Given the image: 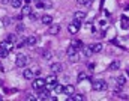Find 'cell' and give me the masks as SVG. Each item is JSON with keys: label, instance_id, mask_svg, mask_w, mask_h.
Masks as SVG:
<instances>
[{"label": "cell", "instance_id": "cell-1", "mask_svg": "<svg viewBox=\"0 0 129 101\" xmlns=\"http://www.w3.org/2000/svg\"><path fill=\"white\" fill-rule=\"evenodd\" d=\"M68 56H69V60L71 62H77L78 60V53H77V48L74 47V45H71L69 48H68Z\"/></svg>", "mask_w": 129, "mask_h": 101}, {"label": "cell", "instance_id": "cell-2", "mask_svg": "<svg viewBox=\"0 0 129 101\" xmlns=\"http://www.w3.org/2000/svg\"><path fill=\"white\" fill-rule=\"evenodd\" d=\"M107 88H108V85H107L105 80H95V82H93V89L98 91V92H99V91H105Z\"/></svg>", "mask_w": 129, "mask_h": 101}, {"label": "cell", "instance_id": "cell-3", "mask_svg": "<svg viewBox=\"0 0 129 101\" xmlns=\"http://www.w3.org/2000/svg\"><path fill=\"white\" fill-rule=\"evenodd\" d=\"M80 27H81V21H80V20H74V23H71V24L68 26V30H69L71 33H77V32L80 30Z\"/></svg>", "mask_w": 129, "mask_h": 101}, {"label": "cell", "instance_id": "cell-4", "mask_svg": "<svg viewBox=\"0 0 129 101\" xmlns=\"http://www.w3.org/2000/svg\"><path fill=\"white\" fill-rule=\"evenodd\" d=\"M45 85H47V82H45V78H36L35 82L32 83L33 89H36V91H39V89H42V88H45Z\"/></svg>", "mask_w": 129, "mask_h": 101}, {"label": "cell", "instance_id": "cell-5", "mask_svg": "<svg viewBox=\"0 0 129 101\" xmlns=\"http://www.w3.org/2000/svg\"><path fill=\"white\" fill-rule=\"evenodd\" d=\"M15 64H17V67H18V68H24V67H26V64H27V56H24V54L17 56Z\"/></svg>", "mask_w": 129, "mask_h": 101}, {"label": "cell", "instance_id": "cell-6", "mask_svg": "<svg viewBox=\"0 0 129 101\" xmlns=\"http://www.w3.org/2000/svg\"><path fill=\"white\" fill-rule=\"evenodd\" d=\"M45 82H47V85H48V86H53V88H54V85L57 83V77H56V74H54V72H53V74H50V75L45 78Z\"/></svg>", "mask_w": 129, "mask_h": 101}, {"label": "cell", "instance_id": "cell-7", "mask_svg": "<svg viewBox=\"0 0 129 101\" xmlns=\"http://www.w3.org/2000/svg\"><path fill=\"white\" fill-rule=\"evenodd\" d=\"M0 48H5V50L11 51V50L14 48V45H12V42H9V41L6 39V41H2V42H0Z\"/></svg>", "mask_w": 129, "mask_h": 101}, {"label": "cell", "instance_id": "cell-8", "mask_svg": "<svg viewBox=\"0 0 129 101\" xmlns=\"http://www.w3.org/2000/svg\"><path fill=\"white\" fill-rule=\"evenodd\" d=\"M63 92L66 95H74V94H75V88H74L72 85H68V86L63 88Z\"/></svg>", "mask_w": 129, "mask_h": 101}, {"label": "cell", "instance_id": "cell-9", "mask_svg": "<svg viewBox=\"0 0 129 101\" xmlns=\"http://www.w3.org/2000/svg\"><path fill=\"white\" fill-rule=\"evenodd\" d=\"M86 18V12H83V11H77L75 14H74V20H84Z\"/></svg>", "mask_w": 129, "mask_h": 101}, {"label": "cell", "instance_id": "cell-10", "mask_svg": "<svg viewBox=\"0 0 129 101\" xmlns=\"http://www.w3.org/2000/svg\"><path fill=\"white\" fill-rule=\"evenodd\" d=\"M62 69H63V68H62V64H51V71H53L54 74H59Z\"/></svg>", "mask_w": 129, "mask_h": 101}, {"label": "cell", "instance_id": "cell-11", "mask_svg": "<svg viewBox=\"0 0 129 101\" xmlns=\"http://www.w3.org/2000/svg\"><path fill=\"white\" fill-rule=\"evenodd\" d=\"M23 75H24V78L30 80V78H33V77H35V71H32V69H26V71L23 72Z\"/></svg>", "mask_w": 129, "mask_h": 101}, {"label": "cell", "instance_id": "cell-12", "mask_svg": "<svg viewBox=\"0 0 129 101\" xmlns=\"http://www.w3.org/2000/svg\"><path fill=\"white\" fill-rule=\"evenodd\" d=\"M41 21H42L44 24H51V23H53V17H51V15H42Z\"/></svg>", "mask_w": 129, "mask_h": 101}, {"label": "cell", "instance_id": "cell-13", "mask_svg": "<svg viewBox=\"0 0 129 101\" xmlns=\"http://www.w3.org/2000/svg\"><path fill=\"white\" fill-rule=\"evenodd\" d=\"M83 53H84V56L86 57H90L92 54H93V50H92V47L89 45V47H83Z\"/></svg>", "mask_w": 129, "mask_h": 101}, {"label": "cell", "instance_id": "cell-14", "mask_svg": "<svg viewBox=\"0 0 129 101\" xmlns=\"http://www.w3.org/2000/svg\"><path fill=\"white\" fill-rule=\"evenodd\" d=\"M90 47H92L93 53H101V51H102V44H93V45H90Z\"/></svg>", "mask_w": 129, "mask_h": 101}, {"label": "cell", "instance_id": "cell-15", "mask_svg": "<svg viewBox=\"0 0 129 101\" xmlns=\"http://www.w3.org/2000/svg\"><path fill=\"white\" fill-rule=\"evenodd\" d=\"M36 41H38V39H36V36H29V38L26 39V44H27V45H35V44H36Z\"/></svg>", "mask_w": 129, "mask_h": 101}, {"label": "cell", "instance_id": "cell-16", "mask_svg": "<svg viewBox=\"0 0 129 101\" xmlns=\"http://www.w3.org/2000/svg\"><path fill=\"white\" fill-rule=\"evenodd\" d=\"M72 45H74V47H75L77 50H78V48H83V47H84V45H83V42H81L80 39H75V41H72Z\"/></svg>", "mask_w": 129, "mask_h": 101}, {"label": "cell", "instance_id": "cell-17", "mask_svg": "<svg viewBox=\"0 0 129 101\" xmlns=\"http://www.w3.org/2000/svg\"><path fill=\"white\" fill-rule=\"evenodd\" d=\"M125 83H126V78H125V75H120V77H117V85H119V86H125Z\"/></svg>", "mask_w": 129, "mask_h": 101}, {"label": "cell", "instance_id": "cell-18", "mask_svg": "<svg viewBox=\"0 0 129 101\" xmlns=\"http://www.w3.org/2000/svg\"><path fill=\"white\" fill-rule=\"evenodd\" d=\"M119 67H120V62H119V60H114V62L110 65V69H111V71H116V69H119Z\"/></svg>", "mask_w": 129, "mask_h": 101}, {"label": "cell", "instance_id": "cell-19", "mask_svg": "<svg viewBox=\"0 0 129 101\" xmlns=\"http://www.w3.org/2000/svg\"><path fill=\"white\" fill-rule=\"evenodd\" d=\"M32 14V9H30V6L27 5V6H24L23 8V15H30Z\"/></svg>", "mask_w": 129, "mask_h": 101}, {"label": "cell", "instance_id": "cell-20", "mask_svg": "<svg viewBox=\"0 0 129 101\" xmlns=\"http://www.w3.org/2000/svg\"><path fill=\"white\" fill-rule=\"evenodd\" d=\"M8 54H9V51H8V50L0 48V57H2V59H6V57H8Z\"/></svg>", "mask_w": 129, "mask_h": 101}, {"label": "cell", "instance_id": "cell-21", "mask_svg": "<svg viewBox=\"0 0 129 101\" xmlns=\"http://www.w3.org/2000/svg\"><path fill=\"white\" fill-rule=\"evenodd\" d=\"M11 5H12L14 8H20V6L23 5V2H21V0H11Z\"/></svg>", "mask_w": 129, "mask_h": 101}, {"label": "cell", "instance_id": "cell-22", "mask_svg": "<svg viewBox=\"0 0 129 101\" xmlns=\"http://www.w3.org/2000/svg\"><path fill=\"white\" fill-rule=\"evenodd\" d=\"M86 78H89V75H87L86 72H80V74H78V82H83V80H86Z\"/></svg>", "mask_w": 129, "mask_h": 101}, {"label": "cell", "instance_id": "cell-23", "mask_svg": "<svg viewBox=\"0 0 129 101\" xmlns=\"http://www.w3.org/2000/svg\"><path fill=\"white\" fill-rule=\"evenodd\" d=\"M54 91H56L57 94H62V92H63V86H62V85H57V83H56V85H54Z\"/></svg>", "mask_w": 129, "mask_h": 101}, {"label": "cell", "instance_id": "cell-24", "mask_svg": "<svg viewBox=\"0 0 129 101\" xmlns=\"http://www.w3.org/2000/svg\"><path fill=\"white\" fill-rule=\"evenodd\" d=\"M59 30H60V29H59V26H53L50 32H51L53 35H57V33H59Z\"/></svg>", "mask_w": 129, "mask_h": 101}, {"label": "cell", "instance_id": "cell-25", "mask_svg": "<svg viewBox=\"0 0 129 101\" xmlns=\"http://www.w3.org/2000/svg\"><path fill=\"white\" fill-rule=\"evenodd\" d=\"M9 42H15V39H17V36L15 35H8V38H6Z\"/></svg>", "mask_w": 129, "mask_h": 101}, {"label": "cell", "instance_id": "cell-26", "mask_svg": "<svg viewBox=\"0 0 129 101\" xmlns=\"http://www.w3.org/2000/svg\"><path fill=\"white\" fill-rule=\"evenodd\" d=\"M3 24H5V26H9V18H8V17L3 18Z\"/></svg>", "mask_w": 129, "mask_h": 101}, {"label": "cell", "instance_id": "cell-27", "mask_svg": "<svg viewBox=\"0 0 129 101\" xmlns=\"http://www.w3.org/2000/svg\"><path fill=\"white\" fill-rule=\"evenodd\" d=\"M17 30H20V32L24 30V26H23V24H18V26H17Z\"/></svg>", "mask_w": 129, "mask_h": 101}, {"label": "cell", "instance_id": "cell-28", "mask_svg": "<svg viewBox=\"0 0 129 101\" xmlns=\"http://www.w3.org/2000/svg\"><path fill=\"white\" fill-rule=\"evenodd\" d=\"M27 100H38L36 97H33V95H30V97H27Z\"/></svg>", "mask_w": 129, "mask_h": 101}, {"label": "cell", "instance_id": "cell-29", "mask_svg": "<svg viewBox=\"0 0 129 101\" xmlns=\"http://www.w3.org/2000/svg\"><path fill=\"white\" fill-rule=\"evenodd\" d=\"M0 2H2V3H3V5H6V3H9V2H11V0H0Z\"/></svg>", "mask_w": 129, "mask_h": 101}, {"label": "cell", "instance_id": "cell-30", "mask_svg": "<svg viewBox=\"0 0 129 101\" xmlns=\"http://www.w3.org/2000/svg\"><path fill=\"white\" fill-rule=\"evenodd\" d=\"M35 2H36V3H38V2H42V0H35Z\"/></svg>", "mask_w": 129, "mask_h": 101}]
</instances>
